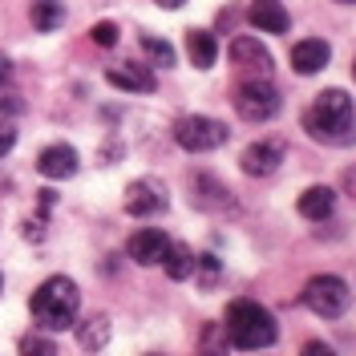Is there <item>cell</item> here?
<instances>
[{"label": "cell", "mask_w": 356, "mask_h": 356, "mask_svg": "<svg viewBox=\"0 0 356 356\" xmlns=\"http://www.w3.org/2000/svg\"><path fill=\"white\" fill-rule=\"evenodd\" d=\"M304 130L320 146H353L356 142V110L353 97L344 89H324L316 93L308 110H304Z\"/></svg>", "instance_id": "6da1fadb"}, {"label": "cell", "mask_w": 356, "mask_h": 356, "mask_svg": "<svg viewBox=\"0 0 356 356\" xmlns=\"http://www.w3.org/2000/svg\"><path fill=\"white\" fill-rule=\"evenodd\" d=\"M195 267H202V284H207V288H211V284L222 275L219 255H211V251H207V255H195Z\"/></svg>", "instance_id": "484cf974"}, {"label": "cell", "mask_w": 356, "mask_h": 356, "mask_svg": "<svg viewBox=\"0 0 356 356\" xmlns=\"http://www.w3.org/2000/svg\"><path fill=\"white\" fill-rule=\"evenodd\" d=\"M202 344V356H227V348H231V340H227V328L222 324H207L199 336Z\"/></svg>", "instance_id": "7402d4cb"}, {"label": "cell", "mask_w": 356, "mask_h": 356, "mask_svg": "<svg viewBox=\"0 0 356 356\" xmlns=\"http://www.w3.org/2000/svg\"><path fill=\"white\" fill-rule=\"evenodd\" d=\"M191 191H195V207H202V211H227V207H235L231 195H227V186L211 175H195Z\"/></svg>", "instance_id": "e0dca14e"}, {"label": "cell", "mask_w": 356, "mask_h": 356, "mask_svg": "<svg viewBox=\"0 0 356 356\" xmlns=\"http://www.w3.org/2000/svg\"><path fill=\"white\" fill-rule=\"evenodd\" d=\"M227 138H231V130L222 126L219 118L191 113V118H178L175 122V142L182 150H191V154H211V150L227 146Z\"/></svg>", "instance_id": "277c9868"}, {"label": "cell", "mask_w": 356, "mask_h": 356, "mask_svg": "<svg viewBox=\"0 0 356 356\" xmlns=\"http://www.w3.org/2000/svg\"><path fill=\"white\" fill-rule=\"evenodd\" d=\"M340 191H344L348 199H356V162L353 166H344V175H340Z\"/></svg>", "instance_id": "f1b7e54d"}, {"label": "cell", "mask_w": 356, "mask_h": 356, "mask_svg": "<svg viewBox=\"0 0 356 356\" xmlns=\"http://www.w3.org/2000/svg\"><path fill=\"white\" fill-rule=\"evenodd\" d=\"M304 304H308L316 316L336 320V316L348 312L353 291H348V284H344L340 275H316V280H308V288H304Z\"/></svg>", "instance_id": "5b68a950"}, {"label": "cell", "mask_w": 356, "mask_h": 356, "mask_svg": "<svg viewBox=\"0 0 356 356\" xmlns=\"http://www.w3.org/2000/svg\"><path fill=\"white\" fill-rule=\"evenodd\" d=\"M77 166H81V158L73 146L65 142H57V146H44L41 154H37V170H41L49 182H65V178L77 175Z\"/></svg>", "instance_id": "30bf717a"}, {"label": "cell", "mask_w": 356, "mask_h": 356, "mask_svg": "<svg viewBox=\"0 0 356 356\" xmlns=\"http://www.w3.org/2000/svg\"><path fill=\"white\" fill-rule=\"evenodd\" d=\"M37 202H41V211H53V207H57V191H49V186H44L41 195H37Z\"/></svg>", "instance_id": "4dcf8cb0"}, {"label": "cell", "mask_w": 356, "mask_h": 356, "mask_svg": "<svg viewBox=\"0 0 356 356\" xmlns=\"http://www.w3.org/2000/svg\"><path fill=\"white\" fill-rule=\"evenodd\" d=\"M77 308H81V291L69 275H49L41 288L33 291L29 312L44 332H65L77 324Z\"/></svg>", "instance_id": "3957f363"}, {"label": "cell", "mask_w": 356, "mask_h": 356, "mask_svg": "<svg viewBox=\"0 0 356 356\" xmlns=\"http://www.w3.org/2000/svg\"><path fill=\"white\" fill-rule=\"evenodd\" d=\"M17 146V122L13 118H0V158Z\"/></svg>", "instance_id": "4316f807"}, {"label": "cell", "mask_w": 356, "mask_h": 356, "mask_svg": "<svg viewBox=\"0 0 356 356\" xmlns=\"http://www.w3.org/2000/svg\"><path fill=\"white\" fill-rule=\"evenodd\" d=\"M110 332H113L110 316H106V312H93V316H86V320L77 324V348H81V353H102V348L110 344Z\"/></svg>", "instance_id": "9a60e30c"}, {"label": "cell", "mask_w": 356, "mask_h": 356, "mask_svg": "<svg viewBox=\"0 0 356 356\" xmlns=\"http://www.w3.org/2000/svg\"><path fill=\"white\" fill-rule=\"evenodd\" d=\"M340 4H356V0H340Z\"/></svg>", "instance_id": "836d02e7"}, {"label": "cell", "mask_w": 356, "mask_h": 356, "mask_svg": "<svg viewBox=\"0 0 356 356\" xmlns=\"http://www.w3.org/2000/svg\"><path fill=\"white\" fill-rule=\"evenodd\" d=\"M158 267L166 271V280H175V284H182V280H191V275H195V251H191L186 243H170Z\"/></svg>", "instance_id": "d6986e66"}, {"label": "cell", "mask_w": 356, "mask_h": 356, "mask_svg": "<svg viewBox=\"0 0 356 356\" xmlns=\"http://www.w3.org/2000/svg\"><path fill=\"white\" fill-rule=\"evenodd\" d=\"M222 328H227L231 348H243V353H259L267 344H275V336H280L275 316L255 300H231L222 312Z\"/></svg>", "instance_id": "7a4b0ae2"}, {"label": "cell", "mask_w": 356, "mask_h": 356, "mask_svg": "<svg viewBox=\"0 0 356 356\" xmlns=\"http://www.w3.org/2000/svg\"><path fill=\"white\" fill-rule=\"evenodd\" d=\"M106 81L113 89H126V93H154L158 89V77L150 73L146 65H110L106 69Z\"/></svg>", "instance_id": "7c38bea8"}, {"label": "cell", "mask_w": 356, "mask_h": 356, "mask_svg": "<svg viewBox=\"0 0 356 356\" xmlns=\"http://www.w3.org/2000/svg\"><path fill=\"white\" fill-rule=\"evenodd\" d=\"M166 247H170V239H166L158 227H142V231H134L130 235L126 255H130L138 267H158L162 264V255H166Z\"/></svg>", "instance_id": "9c48e42d"}, {"label": "cell", "mask_w": 356, "mask_h": 356, "mask_svg": "<svg viewBox=\"0 0 356 356\" xmlns=\"http://www.w3.org/2000/svg\"><path fill=\"white\" fill-rule=\"evenodd\" d=\"M29 21H33L37 33H57L65 24V8H61V0H33Z\"/></svg>", "instance_id": "ffe728a7"}, {"label": "cell", "mask_w": 356, "mask_h": 356, "mask_svg": "<svg viewBox=\"0 0 356 356\" xmlns=\"http://www.w3.org/2000/svg\"><path fill=\"white\" fill-rule=\"evenodd\" d=\"M227 53H231V61H235V65L251 69L255 77H267V73H271V53H267L255 37H235Z\"/></svg>", "instance_id": "4fadbf2b"}, {"label": "cell", "mask_w": 356, "mask_h": 356, "mask_svg": "<svg viewBox=\"0 0 356 356\" xmlns=\"http://www.w3.org/2000/svg\"><path fill=\"white\" fill-rule=\"evenodd\" d=\"M300 356H336L332 344H324V340H308L304 348H300Z\"/></svg>", "instance_id": "83f0119b"}, {"label": "cell", "mask_w": 356, "mask_h": 356, "mask_svg": "<svg viewBox=\"0 0 356 356\" xmlns=\"http://www.w3.org/2000/svg\"><path fill=\"white\" fill-rule=\"evenodd\" d=\"M142 57H146V65L154 69H170L175 65V44L162 41V37H154V33H142Z\"/></svg>", "instance_id": "44dd1931"}, {"label": "cell", "mask_w": 356, "mask_h": 356, "mask_svg": "<svg viewBox=\"0 0 356 356\" xmlns=\"http://www.w3.org/2000/svg\"><path fill=\"white\" fill-rule=\"evenodd\" d=\"M158 8H182V4H186V0H154Z\"/></svg>", "instance_id": "1f68e13d"}, {"label": "cell", "mask_w": 356, "mask_h": 356, "mask_svg": "<svg viewBox=\"0 0 356 356\" xmlns=\"http://www.w3.org/2000/svg\"><path fill=\"white\" fill-rule=\"evenodd\" d=\"M0 291H4V275H0Z\"/></svg>", "instance_id": "d6a6232c"}, {"label": "cell", "mask_w": 356, "mask_h": 356, "mask_svg": "<svg viewBox=\"0 0 356 356\" xmlns=\"http://www.w3.org/2000/svg\"><path fill=\"white\" fill-rule=\"evenodd\" d=\"M21 356H57V348L44 332H29L21 336Z\"/></svg>", "instance_id": "603a6c76"}, {"label": "cell", "mask_w": 356, "mask_h": 356, "mask_svg": "<svg viewBox=\"0 0 356 356\" xmlns=\"http://www.w3.org/2000/svg\"><path fill=\"white\" fill-rule=\"evenodd\" d=\"M280 89L271 86L267 77H255V81H243V89L235 93V110L243 122H271L280 113Z\"/></svg>", "instance_id": "8992f818"}, {"label": "cell", "mask_w": 356, "mask_h": 356, "mask_svg": "<svg viewBox=\"0 0 356 356\" xmlns=\"http://www.w3.org/2000/svg\"><path fill=\"white\" fill-rule=\"evenodd\" d=\"M296 211H300L304 219H312V222L332 219V211H336V191H332V186H308V191L296 199Z\"/></svg>", "instance_id": "2e32d148"}, {"label": "cell", "mask_w": 356, "mask_h": 356, "mask_svg": "<svg viewBox=\"0 0 356 356\" xmlns=\"http://www.w3.org/2000/svg\"><path fill=\"white\" fill-rule=\"evenodd\" d=\"M247 21L255 24V29H264V33H275V37L291 29V17H288V8H284L280 0H251Z\"/></svg>", "instance_id": "5bb4252c"}, {"label": "cell", "mask_w": 356, "mask_h": 356, "mask_svg": "<svg viewBox=\"0 0 356 356\" xmlns=\"http://www.w3.org/2000/svg\"><path fill=\"white\" fill-rule=\"evenodd\" d=\"M118 37H122V33H118V24H113V21H97L93 29H89V41H93V44H102V49L118 44Z\"/></svg>", "instance_id": "cb8c5ba5"}, {"label": "cell", "mask_w": 356, "mask_h": 356, "mask_svg": "<svg viewBox=\"0 0 356 356\" xmlns=\"http://www.w3.org/2000/svg\"><path fill=\"white\" fill-rule=\"evenodd\" d=\"M353 77H356V61H353Z\"/></svg>", "instance_id": "e575fe53"}, {"label": "cell", "mask_w": 356, "mask_h": 356, "mask_svg": "<svg viewBox=\"0 0 356 356\" xmlns=\"http://www.w3.org/2000/svg\"><path fill=\"white\" fill-rule=\"evenodd\" d=\"M332 61V44L320 41V37H308V41H300L291 49V69L300 73V77H312V73H320V69Z\"/></svg>", "instance_id": "8fae6325"}, {"label": "cell", "mask_w": 356, "mask_h": 356, "mask_svg": "<svg viewBox=\"0 0 356 356\" xmlns=\"http://www.w3.org/2000/svg\"><path fill=\"white\" fill-rule=\"evenodd\" d=\"M122 207H126V215H134V219H150V215H162V211L170 207V191H166V182L154 178V175L134 178L130 186H126Z\"/></svg>", "instance_id": "52a82bcc"}, {"label": "cell", "mask_w": 356, "mask_h": 356, "mask_svg": "<svg viewBox=\"0 0 356 356\" xmlns=\"http://www.w3.org/2000/svg\"><path fill=\"white\" fill-rule=\"evenodd\" d=\"M24 110V97L17 86H0V118H8V113H21Z\"/></svg>", "instance_id": "d4e9b609"}, {"label": "cell", "mask_w": 356, "mask_h": 356, "mask_svg": "<svg viewBox=\"0 0 356 356\" xmlns=\"http://www.w3.org/2000/svg\"><path fill=\"white\" fill-rule=\"evenodd\" d=\"M0 86H13V61L0 53Z\"/></svg>", "instance_id": "f546056e"}, {"label": "cell", "mask_w": 356, "mask_h": 356, "mask_svg": "<svg viewBox=\"0 0 356 356\" xmlns=\"http://www.w3.org/2000/svg\"><path fill=\"white\" fill-rule=\"evenodd\" d=\"M284 154H288V146L267 138V142L247 146L243 158H239V166H243V175H251V178H271L280 166H284Z\"/></svg>", "instance_id": "ba28073f"}, {"label": "cell", "mask_w": 356, "mask_h": 356, "mask_svg": "<svg viewBox=\"0 0 356 356\" xmlns=\"http://www.w3.org/2000/svg\"><path fill=\"white\" fill-rule=\"evenodd\" d=\"M186 57H191V65L195 69H211L219 61V41H215V33H207V29H191L186 33Z\"/></svg>", "instance_id": "ac0fdd59"}]
</instances>
